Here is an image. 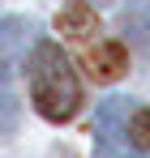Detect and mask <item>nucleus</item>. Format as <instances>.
<instances>
[{
	"instance_id": "1",
	"label": "nucleus",
	"mask_w": 150,
	"mask_h": 158,
	"mask_svg": "<svg viewBox=\"0 0 150 158\" xmlns=\"http://www.w3.org/2000/svg\"><path fill=\"white\" fill-rule=\"evenodd\" d=\"M30 98H34V111L51 124H69L82 111V81L73 73V60L51 39L34 43L30 52Z\"/></svg>"
},
{
	"instance_id": "2",
	"label": "nucleus",
	"mask_w": 150,
	"mask_h": 158,
	"mask_svg": "<svg viewBox=\"0 0 150 158\" xmlns=\"http://www.w3.org/2000/svg\"><path fill=\"white\" fill-rule=\"evenodd\" d=\"M129 98H103L95 107V154L99 158H146L129 141Z\"/></svg>"
},
{
	"instance_id": "3",
	"label": "nucleus",
	"mask_w": 150,
	"mask_h": 158,
	"mask_svg": "<svg viewBox=\"0 0 150 158\" xmlns=\"http://www.w3.org/2000/svg\"><path fill=\"white\" fill-rule=\"evenodd\" d=\"M73 47H77V60L86 64V73H90L95 81H103V85H112V81H120L129 73V47L120 43V39H107L103 30L77 39Z\"/></svg>"
},
{
	"instance_id": "4",
	"label": "nucleus",
	"mask_w": 150,
	"mask_h": 158,
	"mask_svg": "<svg viewBox=\"0 0 150 158\" xmlns=\"http://www.w3.org/2000/svg\"><path fill=\"white\" fill-rule=\"evenodd\" d=\"M30 43H34V22L30 17H4L0 22V73H13V64H22Z\"/></svg>"
},
{
	"instance_id": "5",
	"label": "nucleus",
	"mask_w": 150,
	"mask_h": 158,
	"mask_svg": "<svg viewBox=\"0 0 150 158\" xmlns=\"http://www.w3.org/2000/svg\"><path fill=\"white\" fill-rule=\"evenodd\" d=\"M120 34L137 56L150 60V0H133L120 9Z\"/></svg>"
},
{
	"instance_id": "6",
	"label": "nucleus",
	"mask_w": 150,
	"mask_h": 158,
	"mask_svg": "<svg viewBox=\"0 0 150 158\" xmlns=\"http://www.w3.org/2000/svg\"><path fill=\"white\" fill-rule=\"evenodd\" d=\"M56 30H60L69 43H77V39H86V34L99 30V17H95V9H90L86 0H73V4L56 17Z\"/></svg>"
},
{
	"instance_id": "7",
	"label": "nucleus",
	"mask_w": 150,
	"mask_h": 158,
	"mask_svg": "<svg viewBox=\"0 0 150 158\" xmlns=\"http://www.w3.org/2000/svg\"><path fill=\"white\" fill-rule=\"evenodd\" d=\"M129 141H133V150L150 154V107H142V103L129 107Z\"/></svg>"
},
{
	"instance_id": "8",
	"label": "nucleus",
	"mask_w": 150,
	"mask_h": 158,
	"mask_svg": "<svg viewBox=\"0 0 150 158\" xmlns=\"http://www.w3.org/2000/svg\"><path fill=\"white\" fill-rule=\"evenodd\" d=\"M17 128V98H13V90L0 81V132H13Z\"/></svg>"
}]
</instances>
